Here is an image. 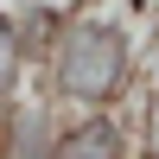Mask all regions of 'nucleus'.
I'll list each match as a JSON object with an SVG mask.
<instances>
[{"mask_svg":"<svg viewBox=\"0 0 159 159\" xmlns=\"http://www.w3.org/2000/svg\"><path fill=\"white\" fill-rule=\"evenodd\" d=\"M13 102H19V89H0V121L13 115Z\"/></svg>","mask_w":159,"mask_h":159,"instance_id":"obj_5","label":"nucleus"},{"mask_svg":"<svg viewBox=\"0 0 159 159\" xmlns=\"http://www.w3.org/2000/svg\"><path fill=\"white\" fill-rule=\"evenodd\" d=\"M25 38H19V13H7L0 7V89H19V76H25Z\"/></svg>","mask_w":159,"mask_h":159,"instance_id":"obj_4","label":"nucleus"},{"mask_svg":"<svg viewBox=\"0 0 159 159\" xmlns=\"http://www.w3.org/2000/svg\"><path fill=\"white\" fill-rule=\"evenodd\" d=\"M57 115L51 102H13V115L0 121V159H51L57 153Z\"/></svg>","mask_w":159,"mask_h":159,"instance_id":"obj_3","label":"nucleus"},{"mask_svg":"<svg viewBox=\"0 0 159 159\" xmlns=\"http://www.w3.org/2000/svg\"><path fill=\"white\" fill-rule=\"evenodd\" d=\"M45 76H51V102L64 108H115L140 76V45L121 19L70 13L45 57Z\"/></svg>","mask_w":159,"mask_h":159,"instance_id":"obj_1","label":"nucleus"},{"mask_svg":"<svg viewBox=\"0 0 159 159\" xmlns=\"http://www.w3.org/2000/svg\"><path fill=\"white\" fill-rule=\"evenodd\" d=\"M51 159H134L127 115H115V108H83L76 121L57 127V153H51Z\"/></svg>","mask_w":159,"mask_h":159,"instance_id":"obj_2","label":"nucleus"}]
</instances>
